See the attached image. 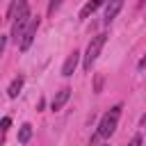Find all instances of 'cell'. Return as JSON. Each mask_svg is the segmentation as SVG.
Returning <instances> with one entry per match:
<instances>
[{
  "mask_svg": "<svg viewBox=\"0 0 146 146\" xmlns=\"http://www.w3.org/2000/svg\"><path fill=\"white\" fill-rule=\"evenodd\" d=\"M119 116H121V105H114L110 112H105V114H103V119H100V123H98V130H96V132H98L103 139L112 137V135H114V130H116Z\"/></svg>",
  "mask_w": 146,
  "mask_h": 146,
  "instance_id": "6da1fadb",
  "label": "cell"
},
{
  "mask_svg": "<svg viewBox=\"0 0 146 146\" xmlns=\"http://www.w3.org/2000/svg\"><path fill=\"white\" fill-rule=\"evenodd\" d=\"M105 39H107V34H96V36L89 41V46H87V50H84V59H82V68H84V71H91L94 62L98 59V55H100V50H103V46H105Z\"/></svg>",
  "mask_w": 146,
  "mask_h": 146,
  "instance_id": "7a4b0ae2",
  "label": "cell"
},
{
  "mask_svg": "<svg viewBox=\"0 0 146 146\" xmlns=\"http://www.w3.org/2000/svg\"><path fill=\"white\" fill-rule=\"evenodd\" d=\"M30 21H32V14H30V7H23L21 11H18V16L14 18V23H11V41H16V43H21V39H23V32L27 30V25H30Z\"/></svg>",
  "mask_w": 146,
  "mask_h": 146,
  "instance_id": "3957f363",
  "label": "cell"
},
{
  "mask_svg": "<svg viewBox=\"0 0 146 146\" xmlns=\"http://www.w3.org/2000/svg\"><path fill=\"white\" fill-rule=\"evenodd\" d=\"M39 25H41V18H39V16L30 21V25H27V30L23 32V39H21V43H18V48H21V50H27V48L32 46V41H34V36H36V30H39Z\"/></svg>",
  "mask_w": 146,
  "mask_h": 146,
  "instance_id": "277c9868",
  "label": "cell"
},
{
  "mask_svg": "<svg viewBox=\"0 0 146 146\" xmlns=\"http://www.w3.org/2000/svg\"><path fill=\"white\" fill-rule=\"evenodd\" d=\"M78 62H80V52H78V50H73V52L66 57L64 66H62V75H64V78L73 75V73H75V68H78Z\"/></svg>",
  "mask_w": 146,
  "mask_h": 146,
  "instance_id": "5b68a950",
  "label": "cell"
},
{
  "mask_svg": "<svg viewBox=\"0 0 146 146\" xmlns=\"http://www.w3.org/2000/svg\"><path fill=\"white\" fill-rule=\"evenodd\" d=\"M68 98H71V89H68V87H62V89L55 94V98H52V103H50V110H52V112L62 110V107L66 105Z\"/></svg>",
  "mask_w": 146,
  "mask_h": 146,
  "instance_id": "8992f818",
  "label": "cell"
},
{
  "mask_svg": "<svg viewBox=\"0 0 146 146\" xmlns=\"http://www.w3.org/2000/svg\"><path fill=\"white\" fill-rule=\"evenodd\" d=\"M123 2H125V0H107V7H105V23H110V21L116 18V14L121 11Z\"/></svg>",
  "mask_w": 146,
  "mask_h": 146,
  "instance_id": "52a82bcc",
  "label": "cell"
},
{
  "mask_svg": "<svg viewBox=\"0 0 146 146\" xmlns=\"http://www.w3.org/2000/svg\"><path fill=\"white\" fill-rule=\"evenodd\" d=\"M23 7H27V0H11V5L7 7V14H5V21H14V18L18 16V11H21Z\"/></svg>",
  "mask_w": 146,
  "mask_h": 146,
  "instance_id": "ba28073f",
  "label": "cell"
},
{
  "mask_svg": "<svg viewBox=\"0 0 146 146\" xmlns=\"http://www.w3.org/2000/svg\"><path fill=\"white\" fill-rule=\"evenodd\" d=\"M103 2H105V0H89V2L80 9V18H89V16H91V14H94V11H96Z\"/></svg>",
  "mask_w": 146,
  "mask_h": 146,
  "instance_id": "9c48e42d",
  "label": "cell"
},
{
  "mask_svg": "<svg viewBox=\"0 0 146 146\" xmlns=\"http://www.w3.org/2000/svg\"><path fill=\"white\" fill-rule=\"evenodd\" d=\"M23 82H25V78H23V75L14 78V82H11V84H9V89H7V96H9V98H16V96H18V91L23 89Z\"/></svg>",
  "mask_w": 146,
  "mask_h": 146,
  "instance_id": "30bf717a",
  "label": "cell"
},
{
  "mask_svg": "<svg viewBox=\"0 0 146 146\" xmlns=\"http://www.w3.org/2000/svg\"><path fill=\"white\" fill-rule=\"evenodd\" d=\"M32 139V125L30 123H23L18 128V144H27Z\"/></svg>",
  "mask_w": 146,
  "mask_h": 146,
  "instance_id": "8fae6325",
  "label": "cell"
},
{
  "mask_svg": "<svg viewBox=\"0 0 146 146\" xmlns=\"http://www.w3.org/2000/svg\"><path fill=\"white\" fill-rule=\"evenodd\" d=\"M59 5H62V0H50V5H48V16H52L55 9H59Z\"/></svg>",
  "mask_w": 146,
  "mask_h": 146,
  "instance_id": "7c38bea8",
  "label": "cell"
},
{
  "mask_svg": "<svg viewBox=\"0 0 146 146\" xmlns=\"http://www.w3.org/2000/svg\"><path fill=\"white\" fill-rule=\"evenodd\" d=\"M9 125H11V119H9V116H5V119H2V132H7V130H9Z\"/></svg>",
  "mask_w": 146,
  "mask_h": 146,
  "instance_id": "4fadbf2b",
  "label": "cell"
},
{
  "mask_svg": "<svg viewBox=\"0 0 146 146\" xmlns=\"http://www.w3.org/2000/svg\"><path fill=\"white\" fill-rule=\"evenodd\" d=\"M128 146H141V137H139V135H135V137L130 139V144H128Z\"/></svg>",
  "mask_w": 146,
  "mask_h": 146,
  "instance_id": "5bb4252c",
  "label": "cell"
},
{
  "mask_svg": "<svg viewBox=\"0 0 146 146\" xmlns=\"http://www.w3.org/2000/svg\"><path fill=\"white\" fill-rule=\"evenodd\" d=\"M100 87H103V75L96 78V91H100Z\"/></svg>",
  "mask_w": 146,
  "mask_h": 146,
  "instance_id": "9a60e30c",
  "label": "cell"
},
{
  "mask_svg": "<svg viewBox=\"0 0 146 146\" xmlns=\"http://www.w3.org/2000/svg\"><path fill=\"white\" fill-rule=\"evenodd\" d=\"M137 68H146V55L139 59V64H137Z\"/></svg>",
  "mask_w": 146,
  "mask_h": 146,
  "instance_id": "2e32d148",
  "label": "cell"
},
{
  "mask_svg": "<svg viewBox=\"0 0 146 146\" xmlns=\"http://www.w3.org/2000/svg\"><path fill=\"white\" fill-rule=\"evenodd\" d=\"M103 146H107V144H103Z\"/></svg>",
  "mask_w": 146,
  "mask_h": 146,
  "instance_id": "e0dca14e",
  "label": "cell"
}]
</instances>
